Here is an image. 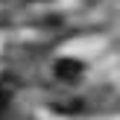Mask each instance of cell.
<instances>
[{
  "mask_svg": "<svg viewBox=\"0 0 120 120\" xmlns=\"http://www.w3.org/2000/svg\"><path fill=\"white\" fill-rule=\"evenodd\" d=\"M82 73V64L76 59H59L56 62V76L59 79H79Z\"/></svg>",
  "mask_w": 120,
  "mask_h": 120,
  "instance_id": "obj_1",
  "label": "cell"
}]
</instances>
